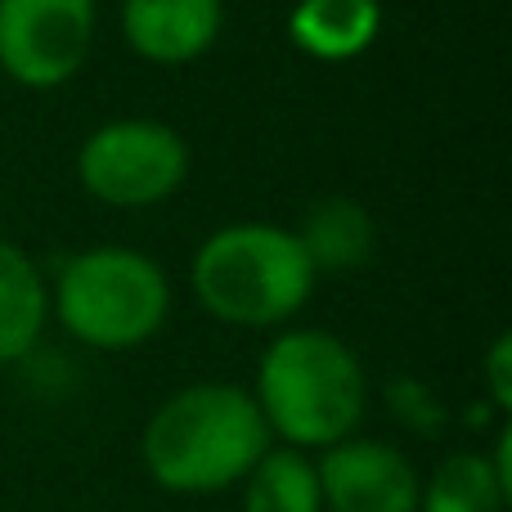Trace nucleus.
<instances>
[{
	"label": "nucleus",
	"mask_w": 512,
	"mask_h": 512,
	"mask_svg": "<svg viewBox=\"0 0 512 512\" xmlns=\"http://www.w3.org/2000/svg\"><path fill=\"white\" fill-rule=\"evenodd\" d=\"M274 445L252 391L239 382H189L171 391L140 432V463L167 495L207 499L243 486Z\"/></svg>",
	"instance_id": "nucleus-1"
},
{
	"label": "nucleus",
	"mask_w": 512,
	"mask_h": 512,
	"mask_svg": "<svg viewBox=\"0 0 512 512\" xmlns=\"http://www.w3.org/2000/svg\"><path fill=\"white\" fill-rule=\"evenodd\" d=\"M248 391L274 445L301 454H319L355 436L369 414L364 360L328 328H279L256 360Z\"/></svg>",
	"instance_id": "nucleus-2"
},
{
	"label": "nucleus",
	"mask_w": 512,
	"mask_h": 512,
	"mask_svg": "<svg viewBox=\"0 0 512 512\" xmlns=\"http://www.w3.org/2000/svg\"><path fill=\"white\" fill-rule=\"evenodd\" d=\"M319 270L297 230L274 221H234L212 230L189 261V292L198 310L225 328L279 333L315 297Z\"/></svg>",
	"instance_id": "nucleus-3"
},
{
	"label": "nucleus",
	"mask_w": 512,
	"mask_h": 512,
	"mask_svg": "<svg viewBox=\"0 0 512 512\" xmlns=\"http://www.w3.org/2000/svg\"><path fill=\"white\" fill-rule=\"evenodd\" d=\"M176 288L162 261L126 243H95L63 256L50 274V319L99 355L140 351L167 328Z\"/></svg>",
	"instance_id": "nucleus-4"
},
{
	"label": "nucleus",
	"mask_w": 512,
	"mask_h": 512,
	"mask_svg": "<svg viewBox=\"0 0 512 512\" xmlns=\"http://www.w3.org/2000/svg\"><path fill=\"white\" fill-rule=\"evenodd\" d=\"M194 171L189 140L162 117L99 122L77 149V185L113 212H149L185 189Z\"/></svg>",
	"instance_id": "nucleus-5"
},
{
	"label": "nucleus",
	"mask_w": 512,
	"mask_h": 512,
	"mask_svg": "<svg viewBox=\"0 0 512 512\" xmlns=\"http://www.w3.org/2000/svg\"><path fill=\"white\" fill-rule=\"evenodd\" d=\"M99 32V0H0V72L23 90L81 77Z\"/></svg>",
	"instance_id": "nucleus-6"
},
{
	"label": "nucleus",
	"mask_w": 512,
	"mask_h": 512,
	"mask_svg": "<svg viewBox=\"0 0 512 512\" xmlns=\"http://www.w3.org/2000/svg\"><path fill=\"white\" fill-rule=\"evenodd\" d=\"M324 512H418L423 472L400 445L378 436H346L315 454Z\"/></svg>",
	"instance_id": "nucleus-7"
},
{
	"label": "nucleus",
	"mask_w": 512,
	"mask_h": 512,
	"mask_svg": "<svg viewBox=\"0 0 512 512\" xmlns=\"http://www.w3.org/2000/svg\"><path fill=\"white\" fill-rule=\"evenodd\" d=\"M122 41L153 68H189L225 32V0H122Z\"/></svg>",
	"instance_id": "nucleus-8"
},
{
	"label": "nucleus",
	"mask_w": 512,
	"mask_h": 512,
	"mask_svg": "<svg viewBox=\"0 0 512 512\" xmlns=\"http://www.w3.org/2000/svg\"><path fill=\"white\" fill-rule=\"evenodd\" d=\"M50 328V279L23 243L0 234V369L41 351Z\"/></svg>",
	"instance_id": "nucleus-9"
},
{
	"label": "nucleus",
	"mask_w": 512,
	"mask_h": 512,
	"mask_svg": "<svg viewBox=\"0 0 512 512\" xmlns=\"http://www.w3.org/2000/svg\"><path fill=\"white\" fill-rule=\"evenodd\" d=\"M382 0H297L288 41L315 63H351L378 41Z\"/></svg>",
	"instance_id": "nucleus-10"
},
{
	"label": "nucleus",
	"mask_w": 512,
	"mask_h": 512,
	"mask_svg": "<svg viewBox=\"0 0 512 512\" xmlns=\"http://www.w3.org/2000/svg\"><path fill=\"white\" fill-rule=\"evenodd\" d=\"M297 239L319 274H351L373 261L378 225H373L369 207L355 198H319L301 221Z\"/></svg>",
	"instance_id": "nucleus-11"
},
{
	"label": "nucleus",
	"mask_w": 512,
	"mask_h": 512,
	"mask_svg": "<svg viewBox=\"0 0 512 512\" xmlns=\"http://www.w3.org/2000/svg\"><path fill=\"white\" fill-rule=\"evenodd\" d=\"M239 490V512H324L315 454L288 445H270Z\"/></svg>",
	"instance_id": "nucleus-12"
},
{
	"label": "nucleus",
	"mask_w": 512,
	"mask_h": 512,
	"mask_svg": "<svg viewBox=\"0 0 512 512\" xmlns=\"http://www.w3.org/2000/svg\"><path fill=\"white\" fill-rule=\"evenodd\" d=\"M512 495L499 486L486 450H454L423 477L418 512H508Z\"/></svg>",
	"instance_id": "nucleus-13"
},
{
	"label": "nucleus",
	"mask_w": 512,
	"mask_h": 512,
	"mask_svg": "<svg viewBox=\"0 0 512 512\" xmlns=\"http://www.w3.org/2000/svg\"><path fill=\"white\" fill-rule=\"evenodd\" d=\"M387 409H391V418H396L400 427H409V432H418V436H436V432H445V423H450L445 400L436 396L423 378H396L391 382L387 387Z\"/></svg>",
	"instance_id": "nucleus-14"
},
{
	"label": "nucleus",
	"mask_w": 512,
	"mask_h": 512,
	"mask_svg": "<svg viewBox=\"0 0 512 512\" xmlns=\"http://www.w3.org/2000/svg\"><path fill=\"white\" fill-rule=\"evenodd\" d=\"M481 382H486L490 414H512V333H499L481 355Z\"/></svg>",
	"instance_id": "nucleus-15"
}]
</instances>
